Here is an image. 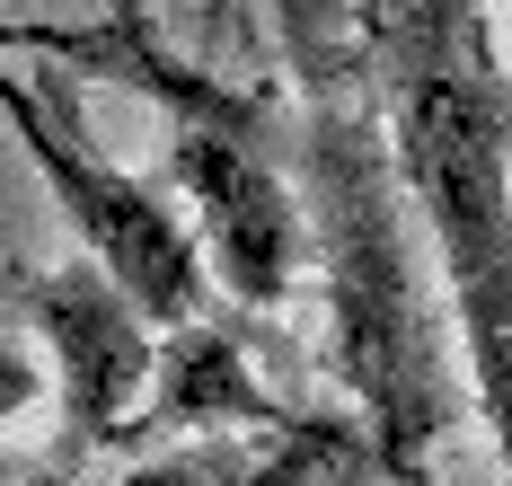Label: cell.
<instances>
[{"mask_svg":"<svg viewBox=\"0 0 512 486\" xmlns=\"http://www.w3.org/2000/svg\"><path fill=\"white\" fill-rule=\"evenodd\" d=\"M292 71V186L309 221V266L327 283V354L362 407V442L380 478L415 486L424 451L451 433V363L424 310V230L380 133V89L362 62V27L345 45L283 54Z\"/></svg>","mask_w":512,"mask_h":486,"instance_id":"6da1fadb","label":"cell"},{"mask_svg":"<svg viewBox=\"0 0 512 486\" xmlns=\"http://www.w3.org/2000/svg\"><path fill=\"white\" fill-rule=\"evenodd\" d=\"M380 133L442 266L468 389L512 486V107L486 45V0H354Z\"/></svg>","mask_w":512,"mask_h":486,"instance_id":"7a4b0ae2","label":"cell"},{"mask_svg":"<svg viewBox=\"0 0 512 486\" xmlns=\"http://www.w3.org/2000/svg\"><path fill=\"white\" fill-rule=\"evenodd\" d=\"M62 89H71V80H62L53 62L36 80H9V71H0V124L18 133L27 160L45 168L62 221L80 230V257H98L151 327L204 319L212 310V266H204V248H195V230H186V213L106 160L98 142L80 133V115L62 107Z\"/></svg>","mask_w":512,"mask_h":486,"instance_id":"3957f363","label":"cell"},{"mask_svg":"<svg viewBox=\"0 0 512 486\" xmlns=\"http://www.w3.org/2000/svg\"><path fill=\"white\" fill-rule=\"evenodd\" d=\"M168 186L186 204V230L204 248L212 283L239 310H283L309 274V221L301 186L265 142L212 133V124H168Z\"/></svg>","mask_w":512,"mask_h":486,"instance_id":"277c9868","label":"cell"},{"mask_svg":"<svg viewBox=\"0 0 512 486\" xmlns=\"http://www.w3.org/2000/svg\"><path fill=\"white\" fill-rule=\"evenodd\" d=\"M27 319H36V336L53 345V398H62L53 469L71 478L80 460H98L106 442H133L159 327L124 301V283H115L98 257H71V266H53V274H27Z\"/></svg>","mask_w":512,"mask_h":486,"instance_id":"5b68a950","label":"cell"},{"mask_svg":"<svg viewBox=\"0 0 512 486\" xmlns=\"http://www.w3.org/2000/svg\"><path fill=\"white\" fill-rule=\"evenodd\" d=\"M0 45H27V54L53 62L62 80L133 89V98L159 107L168 124H212V133H239V142H265V151H292V107H283V89H239V80H221L212 62L177 54L151 18H142V0H115L98 27L18 18V27H0Z\"/></svg>","mask_w":512,"mask_h":486,"instance_id":"8992f818","label":"cell"},{"mask_svg":"<svg viewBox=\"0 0 512 486\" xmlns=\"http://www.w3.org/2000/svg\"><path fill=\"white\" fill-rule=\"evenodd\" d=\"M230 425L283 433V425H301V416L256 380V363L239 354V336H230V327H212V310H204V319L159 327L151 407L133 416V442H142V433H230Z\"/></svg>","mask_w":512,"mask_h":486,"instance_id":"52a82bcc","label":"cell"},{"mask_svg":"<svg viewBox=\"0 0 512 486\" xmlns=\"http://www.w3.org/2000/svg\"><path fill=\"white\" fill-rule=\"evenodd\" d=\"M380 460L354 425H283L265 451H195V460H151L115 486H371Z\"/></svg>","mask_w":512,"mask_h":486,"instance_id":"ba28073f","label":"cell"},{"mask_svg":"<svg viewBox=\"0 0 512 486\" xmlns=\"http://www.w3.org/2000/svg\"><path fill=\"white\" fill-rule=\"evenodd\" d=\"M36 398H45V372H36L27 354H0V425H9V416H27Z\"/></svg>","mask_w":512,"mask_h":486,"instance_id":"9c48e42d","label":"cell"}]
</instances>
